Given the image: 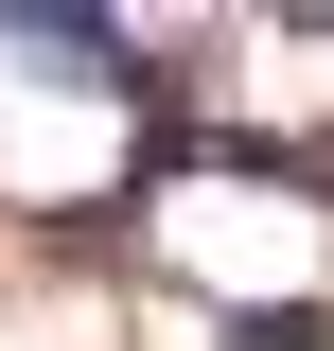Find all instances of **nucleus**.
I'll list each match as a JSON object with an SVG mask.
<instances>
[]
</instances>
